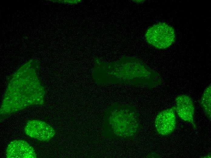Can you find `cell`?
Masks as SVG:
<instances>
[{"label":"cell","mask_w":211,"mask_h":158,"mask_svg":"<svg viewBox=\"0 0 211 158\" xmlns=\"http://www.w3.org/2000/svg\"><path fill=\"white\" fill-rule=\"evenodd\" d=\"M145 37L149 44L156 48L164 49L172 44L176 36L173 27L165 22H162L150 27L146 33Z\"/></svg>","instance_id":"2"},{"label":"cell","mask_w":211,"mask_h":158,"mask_svg":"<svg viewBox=\"0 0 211 158\" xmlns=\"http://www.w3.org/2000/svg\"><path fill=\"white\" fill-rule=\"evenodd\" d=\"M211 85L207 87L204 90L199 103L204 112L206 115L211 118Z\"/></svg>","instance_id":"7"},{"label":"cell","mask_w":211,"mask_h":158,"mask_svg":"<svg viewBox=\"0 0 211 158\" xmlns=\"http://www.w3.org/2000/svg\"><path fill=\"white\" fill-rule=\"evenodd\" d=\"M7 158H36L33 148L26 141L22 140L11 142L6 150Z\"/></svg>","instance_id":"5"},{"label":"cell","mask_w":211,"mask_h":158,"mask_svg":"<svg viewBox=\"0 0 211 158\" xmlns=\"http://www.w3.org/2000/svg\"><path fill=\"white\" fill-rule=\"evenodd\" d=\"M155 125L156 131L161 135L167 136L173 132L176 126L175 106L159 113L156 117Z\"/></svg>","instance_id":"4"},{"label":"cell","mask_w":211,"mask_h":158,"mask_svg":"<svg viewBox=\"0 0 211 158\" xmlns=\"http://www.w3.org/2000/svg\"><path fill=\"white\" fill-rule=\"evenodd\" d=\"M25 134L29 137L42 142H48L55 136V129L43 121L32 120L27 121L24 128Z\"/></svg>","instance_id":"3"},{"label":"cell","mask_w":211,"mask_h":158,"mask_svg":"<svg viewBox=\"0 0 211 158\" xmlns=\"http://www.w3.org/2000/svg\"><path fill=\"white\" fill-rule=\"evenodd\" d=\"M103 121V135L110 138L133 139L141 126L136 110L128 105H112L106 110Z\"/></svg>","instance_id":"1"},{"label":"cell","mask_w":211,"mask_h":158,"mask_svg":"<svg viewBox=\"0 0 211 158\" xmlns=\"http://www.w3.org/2000/svg\"><path fill=\"white\" fill-rule=\"evenodd\" d=\"M176 112L183 120L192 124L196 128L194 121L195 107L191 98L185 95L178 96L176 98Z\"/></svg>","instance_id":"6"}]
</instances>
